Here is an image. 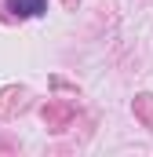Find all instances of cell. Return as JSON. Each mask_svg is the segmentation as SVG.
Instances as JSON below:
<instances>
[{
    "instance_id": "1",
    "label": "cell",
    "mask_w": 153,
    "mask_h": 157,
    "mask_svg": "<svg viewBox=\"0 0 153 157\" xmlns=\"http://www.w3.org/2000/svg\"><path fill=\"white\" fill-rule=\"evenodd\" d=\"M7 11L15 18H37L47 11V0H7Z\"/></svg>"
}]
</instances>
